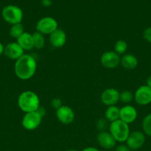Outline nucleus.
<instances>
[{"instance_id": "obj_30", "label": "nucleus", "mask_w": 151, "mask_h": 151, "mask_svg": "<svg viewBox=\"0 0 151 151\" xmlns=\"http://www.w3.org/2000/svg\"><path fill=\"white\" fill-rule=\"evenodd\" d=\"M146 86H147L148 87L151 88V75L150 76H148V78L146 80Z\"/></svg>"}, {"instance_id": "obj_6", "label": "nucleus", "mask_w": 151, "mask_h": 151, "mask_svg": "<svg viewBox=\"0 0 151 151\" xmlns=\"http://www.w3.org/2000/svg\"><path fill=\"white\" fill-rule=\"evenodd\" d=\"M42 118L37 111L25 113L22 118V125L25 129L28 131H33L41 125Z\"/></svg>"}, {"instance_id": "obj_26", "label": "nucleus", "mask_w": 151, "mask_h": 151, "mask_svg": "<svg viewBox=\"0 0 151 151\" xmlns=\"http://www.w3.org/2000/svg\"><path fill=\"white\" fill-rule=\"evenodd\" d=\"M96 126L99 130H100V131H105V129L106 128L107 126V120L106 119H101L96 123Z\"/></svg>"}, {"instance_id": "obj_28", "label": "nucleus", "mask_w": 151, "mask_h": 151, "mask_svg": "<svg viewBox=\"0 0 151 151\" xmlns=\"http://www.w3.org/2000/svg\"><path fill=\"white\" fill-rule=\"evenodd\" d=\"M36 111L38 112V113L39 114L41 115V116H42V117L44 116V115H45V114H46V110H45V109H44L43 107H41V106H40V107L38 108V110H37Z\"/></svg>"}, {"instance_id": "obj_25", "label": "nucleus", "mask_w": 151, "mask_h": 151, "mask_svg": "<svg viewBox=\"0 0 151 151\" xmlns=\"http://www.w3.org/2000/svg\"><path fill=\"white\" fill-rule=\"evenodd\" d=\"M143 38L145 41L151 44V27L146 28L143 32Z\"/></svg>"}, {"instance_id": "obj_14", "label": "nucleus", "mask_w": 151, "mask_h": 151, "mask_svg": "<svg viewBox=\"0 0 151 151\" xmlns=\"http://www.w3.org/2000/svg\"><path fill=\"white\" fill-rule=\"evenodd\" d=\"M67 41V35L65 31L57 28L49 35V41L54 48H62Z\"/></svg>"}, {"instance_id": "obj_12", "label": "nucleus", "mask_w": 151, "mask_h": 151, "mask_svg": "<svg viewBox=\"0 0 151 151\" xmlns=\"http://www.w3.org/2000/svg\"><path fill=\"white\" fill-rule=\"evenodd\" d=\"M119 93L115 88H108L101 94V100L107 106H115L119 101Z\"/></svg>"}, {"instance_id": "obj_13", "label": "nucleus", "mask_w": 151, "mask_h": 151, "mask_svg": "<svg viewBox=\"0 0 151 151\" xmlns=\"http://www.w3.org/2000/svg\"><path fill=\"white\" fill-rule=\"evenodd\" d=\"M24 50L17 42H11L4 47V54L10 60H16L24 55Z\"/></svg>"}, {"instance_id": "obj_32", "label": "nucleus", "mask_w": 151, "mask_h": 151, "mask_svg": "<svg viewBox=\"0 0 151 151\" xmlns=\"http://www.w3.org/2000/svg\"><path fill=\"white\" fill-rule=\"evenodd\" d=\"M67 151H78V150H73V149H71V150H67Z\"/></svg>"}, {"instance_id": "obj_5", "label": "nucleus", "mask_w": 151, "mask_h": 151, "mask_svg": "<svg viewBox=\"0 0 151 151\" xmlns=\"http://www.w3.org/2000/svg\"><path fill=\"white\" fill-rule=\"evenodd\" d=\"M58 28V22L53 18L47 16L43 17L38 21L36 25V29L37 32L43 35H50L53 31Z\"/></svg>"}, {"instance_id": "obj_4", "label": "nucleus", "mask_w": 151, "mask_h": 151, "mask_svg": "<svg viewBox=\"0 0 151 151\" xmlns=\"http://www.w3.org/2000/svg\"><path fill=\"white\" fill-rule=\"evenodd\" d=\"M1 16L6 22L13 25L15 24L22 23L23 19V12L18 6L10 4L5 6L2 9Z\"/></svg>"}, {"instance_id": "obj_8", "label": "nucleus", "mask_w": 151, "mask_h": 151, "mask_svg": "<svg viewBox=\"0 0 151 151\" xmlns=\"http://www.w3.org/2000/svg\"><path fill=\"white\" fill-rule=\"evenodd\" d=\"M56 116L58 120L64 125L71 124L75 119V113L68 106H62L56 110Z\"/></svg>"}, {"instance_id": "obj_22", "label": "nucleus", "mask_w": 151, "mask_h": 151, "mask_svg": "<svg viewBox=\"0 0 151 151\" xmlns=\"http://www.w3.org/2000/svg\"><path fill=\"white\" fill-rule=\"evenodd\" d=\"M143 133L148 137H151V114L147 115L142 121Z\"/></svg>"}, {"instance_id": "obj_33", "label": "nucleus", "mask_w": 151, "mask_h": 151, "mask_svg": "<svg viewBox=\"0 0 151 151\" xmlns=\"http://www.w3.org/2000/svg\"><path fill=\"white\" fill-rule=\"evenodd\" d=\"M150 151H151V148H150Z\"/></svg>"}, {"instance_id": "obj_17", "label": "nucleus", "mask_w": 151, "mask_h": 151, "mask_svg": "<svg viewBox=\"0 0 151 151\" xmlns=\"http://www.w3.org/2000/svg\"><path fill=\"white\" fill-rule=\"evenodd\" d=\"M120 63L125 69L127 70H132L137 67L138 61L137 58L135 55L131 54H124L122 57L121 58V61Z\"/></svg>"}, {"instance_id": "obj_3", "label": "nucleus", "mask_w": 151, "mask_h": 151, "mask_svg": "<svg viewBox=\"0 0 151 151\" xmlns=\"http://www.w3.org/2000/svg\"><path fill=\"white\" fill-rule=\"evenodd\" d=\"M109 132L117 142H124L130 135V128L128 124L121 119L110 122L109 125Z\"/></svg>"}, {"instance_id": "obj_27", "label": "nucleus", "mask_w": 151, "mask_h": 151, "mask_svg": "<svg viewBox=\"0 0 151 151\" xmlns=\"http://www.w3.org/2000/svg\"><path fill=\"white\" fill-rule=\"evenodd\" d=\"M130 148L127 146V145H119L115 147V151H130Z\"/></svg>"}, {"instance_id": "obj_11", "label": "nucleus", "mask_w": 151, "mask_h": 151, "mask_svg": "<svg viewBox=\"0 0 151 151\" xmlns=\"http://www.w3.org/2000/svg\"><path fill=\"white\" fill-rule=\"evenodd\" d=\"M96 139L99 145L106 150L113 149L116 145L117 142L109 131H100L97 134Z\"/></svg>"}, {"instance_id": "obj_2", "label": "nucleus", "mask_w": 151, "mask_h": 151, "mask_svg": "<svg viewBox=\"0 0 151 151\" xmlns=\"http://www.w3.org/2000/svg\"><path fill=\"white\" fill-rule=\"evenodd\" d=\"M18 106L25 113L36 111L40 107L39 98L33 91H23L18 97Z\"/></svg>"}, {"instance_id": "obj_29", "label": "nucleus", "mask_w": 151, "mask_h": 151, "mask_svg": "<svg viewBox=\"0 0 151 151\" xmlns=\"http://www.w3.org/2000/svg\"><path fill=\"white\" fill-rule=\"evenodd\" d=\"M81 151H99V150H98V149L96 148V147H86V148L83 149Z\"/></svg>"}, {"instance_id": "obj_7", "label": "nucleus", "mask_w": 151, "mask_h": 151, "mask_svg": "<svg viewBox=\"0 0 151 151\" xmlns=\"http://www.w3.org/2000/svg\"><path fill=\"white\" fill-rule=\"evenodd\" d=\"M126 145L132 150L140 149L145 142V134L141 131H136L130 133L126 140Z\"/></svg>"}, {"instance_id": "obj_19", "label": "nucleus", "mask_w": 151, "mask_h": 151, "mask_svg": "<svg viewBox=\"0 0 151 151\" xmlns=\"http://www.w3.org/2000/svg\"><path fill=\"white\" fill-rule=\"evenodd\" d=\"M33 41V47L36 50H41L44 47L45 44V38L43 34L38 32H34L32 34Z\"/></svg>"}, {"instance_id": "obj_10", "label": "nucleus", "mask_w": 151, "mask_h": 151, "mask_svg": "<svg viewBox=\"0 0 151 151\" xmlns=\"http://www.w3.org/2000/svg\"><path fill=\"white\" fill-rule=\"evenodd\" d=\"M121 58L114 51H107L102 54L101 57V63L102 66L107 69H114L120 64Z\"/></svg>"}, {"instance_id": "obj_23", "label": "nucleus", "mask_w": 151, "mask_h": 151, "mask_svg": "<svg viewBox=\"0 0 151 151\" xmlns=\"http://www.w3.org/2000/svg\"><path fill=\"white\" fill-rule=\"evenodd\" d=\"M134 98V95L130 91H123L119 93V101L124 103H129Z\"/></svg>"}, {"instance_id": "obj_18", "label": "nucleus", "mask_w": 151, "mask_h": 151, "mask_svg": "<svg viewBox=\"0 0 151 151\" xmlns=\"http://www.w3.org/2000/svg\"><path fill=\"white\" fill-rule=\"evenodd\" d=\"M105 119L108 122H113L119 119L120 109L115 106H108L105 111Z\"/></svg>"}, {"instance_id": "obj_31", "label": "nucleus", "mask_w": 151, "mask_h": 151, "mask_svg": "<svg viewBox=\"0 0 151 151\" xmlns=\"http://www.w3.org/2000/svg\"><path fill=\"white\" fill-rule=\"evenodd\" d=\"M4 47L3 46V44L0 42V55L4 54Z\"/></svg>"}, {"instance_id": "obj_9", "label": "nucleus", "mask_w": 151, "mask_h": 151, "mask_svg": "<svg viewBox=\"0 0 151 151\" xmlns=\"http://www.w3.org/2000/svg\"><path fill=\"white\" fill-rule=\"evenodd\" d=\"M136 103L139 106H147L151 103V88L144 85L137 88L134 94Z\"/></svg>"}, {"instance_id": "obj_15", "label": "nucleus", "mask_w": 151, "mask_h": 151, "mask_svg": "<svg viewBox=\"0 0 151 151\" xmlns=\"http://www.w3.org/2000/svg\"><path fill=\"white\" fill-rule=\"evenodd\" d=\"M137 118L136 109L132 106H124L120 109L119 119L127 124H130L134 122Z\"/></svg>"}, {"instance_id": "obj_21", "label": "nucleus", "mask_w": 151, "mask_h": 151, "mask_svg": "<svg viewBox=\"0 0 151 151\" xmlns=\"http://www.w3.org/2000/svg\"><path fill=\"white\" fill-rule=\"evenodd\" d=\"M127 48H128V45L125 41L118 40L115 42V45H114V52L117 53L118 55H124L127 52Z\"/></svg>"}, {"instance_id": "obj_1", "label": "nucleus", "mask_w": 151, "mask_h": 151, "mask_svg": "<svg viewBox=\"0 0 151 151\" xmlns=\"http://www.w3.org/2000/svg\"><path fill=\"white\" fill-rule=\"evenodd\" d=\"M36 68V59L30 55L24 54L15 62V75L19 79L27 81L34 76Z\"/></svg>"}, {"instance_id": "obj_20", "label": "nucleus", "mask_w": 151, "mask_h": 151, "mask_svg": "<svg viewBox=\"0 0 151 151\" xmlns=\"http://www.w3.org/2000/svg\"><path fill=\"white\" fill-rule=\"evenodd\" d=\"M24 32H25L24 26L22 23L15 24L11 25V27L9 31L10 36L13 38H16V39L19 38Z\"/></svg>"}, {"instance_id": "obj_24", "label": "nucleus", "mask_w": 151, "mask_h": 151, "mask_svg": "<svg viewBox=\"0 0 151 151\" xmlns=\"http://www.w3.org/2000/svg\"><path fill=\"white\" fill-rule=\"evenodd\" d=\"M50 106H51V107H53L54 109L57 110L58 109H59V108L62 106V100L59 98H53V100H51V102H50Z\"/></svg>"}, {"instance_id": "obj_16", "label": "nucleus", "mask_w": 151, "mask_h": 151, "mask_svg": "<svg viewBox=\"0 0 151 151\" xmlns=\"http://www.w3.org/2000/svg\"><path fill=\"white\" fill-rule=\"evenodd\" d=\"M16 42L19 44L24 51H29L34 48L32 34L25 32L19 38H17Z\"/></svg>"}]
</instances>
